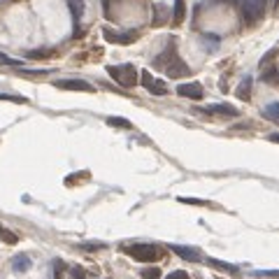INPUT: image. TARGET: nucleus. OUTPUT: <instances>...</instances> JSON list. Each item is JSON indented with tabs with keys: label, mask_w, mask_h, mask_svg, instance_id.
I'll return each instance as SVG.
<instances>
[{
	"label": "nucleus",
	"mask_w": 279,
	"mask_h": 279,
	"mask_svg": "<svg viewBox=\"0 0 279 279\" xmlns=\"http://www.w3.org/2000/svg\"><path fill=\"white\" fill-rule=\"evenodd\" d=\"M107 72H110V77H112L114 82L126 86V89H130V86L137 84V70L130 63H126V65H110Z\"/></svg>",
	"instance_id": "nucleus-1"
},
{
	"label": "nucleus",
	"mask_w": 279,
	"mask_h": 279,
	"mask_svg": "<svg viewBox=\"0 0 279 279\" xmlns=\"http://www.w3.org/2000/svg\"><path fill=\"white\" fill-rule=\"evenodd\" d=\"M166 72H167V77H172V79H177V77H184V75H189L191 70H189V65H184L179 58H174L170 65L166 68Z\"/></svg>",
	"instance_id": "nucleus-8"
},
{
	"label": "nucleus",
	"mask_w": 279,
	"mask_h": 279,
	"mask_svg": "<svg viewBox=\"0 0 279 279\" xmlns=\"http://www.w3.org/2000/svg\"><path fill=\"white\" fill-rule=\"evenodd\" d=\"M56 86H58V89H65V91H86V93L93 91V86H91L89 82H84V79H58Z\"/></svg>",
	"instance_id": "nucleus-5"
},
{
	"label": "nucleus",
	"mask_w": 279,
	"mask_h": 279,
	"mask_svg": "<svg viewBox=\"0 0 279 279\" xmlns=\"http://www.w3.org/2000/svg\"><path fill=\"white\" fill-rule=\"evenodd\" d=\"M147 91H149V93H154V96H166L167 86H166V82H161V79H156V77H154V79H151V84L147 86Z\"/></svg>",
	"instance_id": "nucleus-12"
},
{
	"label": "nucleus",
	"mask_w": 279,
	"mask_h": 279,
	"mask_svg": "<svg viewBox=\"0 0 279 279\" xmlns=\"http://www.w3.org/2000/svg\"><path fill=\"white\" fill-rule=\"evenodd\" d=\"M126 251H128L135 261H140V263H151V261L159 258V249H156L154 244H149V242H135V244H130Z\"/></svg>",
	"instance_id": "nucleus-2"
},
{
	"label": "nucleus",
	"mask_w": 279,
	"mask_h": 279,
	"mask_svg": "<svg viewBox=\"0 0 279 279\" xmlns=\"http://www.w3.org/2000/svg\"><path fill=\"white\" fill-rule=\"evenodd\" d=\"M142 279H161V270L159 268H144Z\"/></svg>",
	"instance_id": "nucleus-19"
},
{
	"label": "nucleus",
	"mask_w": 279,
	"mask_h": 279,
	"mask_svg": "<svg viewBox=\"0 0 279 279\" xmlns=\"http://www.w3.org/2000/svg\"><path fill=\"white\" fill-rule=\"evenodd\" d=\"M107 123H110V126H116V128H130V121L119 119V116H110Z\"/></svg>",
	"instance_id": "nucleus-17"
},
{
	"label": "nucleus",
	"mask_w": 279,
	"mask_h": 279,
	"mask_svg": "<svg viewBox=\"0 0 279 279\" xmlns=\"http://www.w3.org/2000/svg\"><path fill=\"white\" fill-rule=\"evenodd\" d=\"M237 98H242V100L251 98V77H244V79H242V84L237 86Z\"/></svg>",
	"instance_id": "nucleus-10"
},
{
	"label": "nucleus",
	"mask_w": 279,
	"mask_h": 279,
	"mask_svg": "<svg viewBox=\"0 0 279 279\" xmlns=\"http://www.w3.org/2000/svg\"><path fill=\"white\" fill-rule=\"evenodd\" d=\"M70 279H84V272L79 270V268H77V270L70 272Z\"/></svg>",
	"instance_id": "nucleus-25"
},
{
	"label": "nucleus",
	"mask_w": 279,
	"mask_h": 279,
	"mask_svg": "<svg viewBox=\"0 0 279 279\" xmlns=\"http://www.w3.org/2000/svg\"><path fill=\"white\" fill-rule=\"evenodd\" d=\"M179 203H186V205H207L205 200H196V198H179Z\"/></svg>",
	"instance_id": "nucleus-24"
},
{
	"label": "nucleus",
	"mask_w": 279,
	"mask_h": 279,
	"mask_svg": "<svg viewBox=\"0 0 279 279\" xmlns=\"http://www.w3.org/2000/svg\"><path fill=\"white\" fill-rule=\"evenodd\" d=\"M263 82L265 84H279V72L277 70H268L263 75Z\"/></svg>",
	"instance_id": "nucleus-20"
},
{
	"label": "nucleus",
	"mask_w": 279,
	"mask_h": 279,
	"mask_svg": "<svg viewBox=\"0 0 279 279\" xmlns=\"http://www.w3.org/2000/svg\"><path fill=\"white\" fill-rule=\"evenodd\" d=\"M203 112L207 114H221V116H237V110L233 105H210L205 107Z\"/></svg>",
	"instance_id": "nucleus-9"
},
{
	"label": "nucleus",
	"mask_w": 279,
	"mask_h": 279,
	"mask_svg": "<svg viewBox=\"0 0 279 279\" xmlns=\"http://www.w3.org/2000/svg\"><path fill=\"white\" fill-rule=\"evenodd\" d=\"M0 240H5L7 244H16V235H14V233H9L7 228L0 226Z\"/></svg>",
	"instance_id": "nucleus-18"
},
{
	"label": "nucleus",
	"mask_w": 279,
	"mask_h": 279,
	"mask_svg": "<svg viewBox=\"0 0 279 279\" xmlns=\"http://www.w3.org/2000/svg\"><path fill=\"white\" fill-rule=\"evenodd\" d=\"M30 258L26 256V254H21V256L14 258V263H12V268H14V272H28L30 270Z\"/></svg>",
	"instance_id": "nucleus-11"
},
{
	"label": "nucleus",
	"mask_w": 279,
	"mask_h": 279,
	"mask_svg": "<svg viewBox=\"0 0 279 279\" xmlns=\"http://www.w3.org/2000/svg\"><path fill=\"white\" fill-rule=\"evenodd\" d=\"M177 93H179L181 98H191V100H200L205 96L203 86L198 82H189V84H179L177 86Z\"/></svg>",
	"instance_id": "nucleus-4"
},
{
	"label": "nucleus",
	"mask_w": 279,
	"mask_h": 279,
	"mask_svg": "<svg viewBox=\"0 0 279 279\" xmlns=\"http://www.w3.org/2000/svg\"><path fill=\"white\" fill-rule=\"evenodd\" d=\"M166 279H191L186 272H181V270H174V272H170Z\"/></svg>",
	"instance_id": "nucleus-22"
},
{
	"label": "nucleus",
	"mask_w": 279,
	"mask_h": 279,
	"mask_svg": "<svg viewBox=\"0 0 279 279\" xmlns=\"http://www.w3.org/2000/svg\"><path fill=\"white\" fill-rule=\"evenodd\" d=\"M263 116L268 121H275V123H279V103H270V105H265Z\"/></svg>",
	"instance_id": "nucleus-13"
},
{
	"label": "nucleus",
	"mask_w": 279,
	"mask_h": 279,
	"mask_svg": "<svg viewBox=\"0 0 279 279\" xmlns=\"http://www.w3.org/2000/svg\"><path fill=\"white\" fill-rule=\"evenodd\" d=\"M265 2L268 0H242V14H244V19L249 23L261 19L265 12Z\"/></svg>",
	"instance_id": "nucleus-3"
},
{
	"label": "nucleus",
	"mask_w": 279,
	"mask_h": 279,
	"mask_svg": "<svg viewBox=\"0 0 279 279\" xmlns=\"http://www.w3.org/2000/svg\"><path fill=\"white\" fill-rule=\"evenodd\" d=\"M68 7H70V14H72V19H82L84 14V0H68Z\"/></svg>",
	"instance_id": "nucleus-14"
},
{
	"label": "nucleus",
	"mask_w": 279,
	"mask_h": 279,
	"mask_svg": "<svg viewBox=\"0 0 279 279\" xmlns=\"http://www.w3.org/2000/svg\"><path fill=\"white\" fill-rule=\"evenodd\" d=\"M254 275H258V277H279V270H256Z\"/></svg>",
	"instance_id": "nucleus-21"
},
{
	"label": "nucleus",
	"mask_w": 279,
	"mask_h": 279,
	"mask_svg": "<svg viewBox=\"0 0 279 279\" xmlns=\"http://www.w3.org/2000/svg\"><path fill=\"white\" fill-rule=\"evenodd\" d=\"M0 100H12V103H26V98H19V96H7V93H0Z\"/></svg>",
	"instance_id": "nucleus-23"
},
{
	"label": "nucleus",
	"mask_w": 279,
	"mask_h": 279,
	"mask_svg": "<svg viewBox=\"0 0 279 279\" xmlns=\"http://www.w3.org/2000/svg\"><path fill=\"white\" fill-rule=\"evenodd\" d=\"M212 268L217 270H226V272H237V265H230V263H223V261H217V258H207Z\"/></svg>",
	"instance_id": "nucleus-16"
},
{
	"label": "nucleus",
	"mask_w": 279,
	"mask_h": 279,
	"mask_svg": "<svg viewBox=\"0 0 279 279\" xmlns=\"http://www.w3.org/2000/svg\"><path fill=\"white\" fill-rule=\"evenodd\" d=\"M268 140H270V142H279V133H275V135H270V137H268Z\"/></svg>",
	"instance_id": "nucleus-26"
},
{
	"label": "nucleus",
	"mask_w": 279,
	"mask_h": 279,
	"mask_svg": "<svg viewBox=\"0 0 279 279\" xmlns=\"http://www.w3.org/2000/svg\"><path fill=\"white\" fill-rule=\"evenodd\" d=\"M170 249H172L179 258H184V261H191V263H198V261H200V251H198V249H191V247H181V244H172Z\"/></svg>",
	"instance_id": "nucleus-6"
},
{
	"label": "nucleus",
	"mask_w": 279,
	"mask_h": 279,
	"mask_svg": "<svg viewBox=\"0 0 279 279\" xmlns=\"http://www.w3.org/2000/svg\"><path fill=\"white\" fill-rule=\"evenodd\" d=\"M107 5H110V0H103V7L107 9Z\"/></svg>",
	"instance_id": "nucleus-27"
},
{
	"label": "nucleus",
	"mask_w": 279,
	"mask_h": 279,
	"mask_svg": "<svg viewBox=\"0 0 279 279\" xmlns=\"http://www.w3.org/2000/svg\"><path fill=\"white\" fill-rule=\"evenodd\" d=\"M135 38H137V33H112V30H105V40L116 42V45H130Z\"/></svg>",
	"instance_id": "nucleus-7"
},
{
	"label": "nucleus",
	"mask_w": 279,
	"mask_h": 279,
	"mask_svg": "<svg viewBox=\"0 0 279 279\" xmlns=\"http://www.w3.org/2000/svg\"><path fill=\"white\" fill-rule=\"evenodd\" d=\"M184 16H186V2L184 0H174V14H172L174 23H181Z\"/></svg>",
	"instance_id": "nucleus-15"
}]
</instances>
